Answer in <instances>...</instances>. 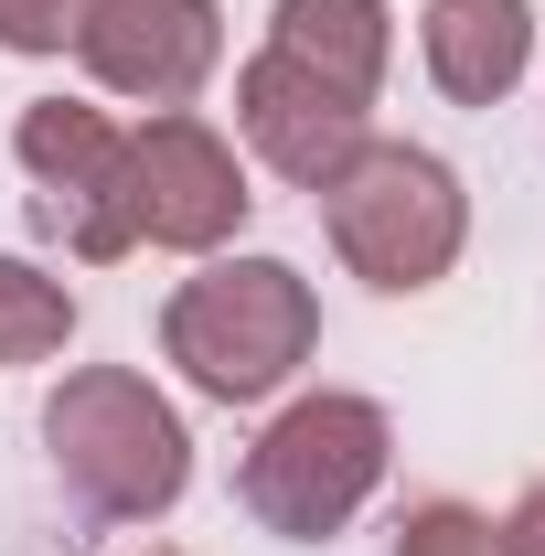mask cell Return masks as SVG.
Listing matches in <instances>:
<instances>
[{
    "mask_svg": "<svg viewBox=\"0 0 545 556\" xmlns=\"http://www.w3.org/2000/svg\"><path fill=\"white\" fill-rule=\"evenodd\" d=\"M75 0H0V43H65L75 22H65Z\"/></svg>",
    "mask_w": 545,
    "mask_h": 556,
    "instance_id": "obj_7",
    "label": "cell"
},
{
    "mask_svg": "<svg viewBox=\"0 0 545 556\" xmlns=\"http://www.w3.org/2000/svg\"><path fill=\"white\" fill-rule=\"evenodd\" d=\"M278 22H289V54H332L342 86L364 97V75L385 54V11H375V0H289Z\"/></svg>",
    "mask_w": 545,
    "mask_h": 556,
    "instance_id": "obj_5",
    "label": "cell"
},
{
    "mask_svg": "<svg viewBox=\"0 0 545 556\" xmlns=\"http://www.w3.org/2000/svg\"><path fill=\"white\" fill-rule=\"evenodd\" d=\"M407 556H492V546H481V525H460V514H428Z\"/></svg>",
    "mask_w": 545,
    "mask_h": 556,
    "instance_id": "obj_8",
    "label": "cell"
},
{
    "mask_svg": "<svg viewBox=\"0 0 545 556\" xmlns=\"http://www.w3.org/2000/svg\"><path fill=\"white\" fill-rule=\"evenodd\" d=\"M182 353L214 396H268L300 353V289L289 268H225L214 289L182 300Z\"/></svg>",
    "mask_w": 545,
    "mask_h": 556,
    "instance_id": "obj_1",
    "label": "cell"
},
{
    "mask_svg": "<svg viewBox=\"0 0 545 556\" xmlns=\"http://www.w3.org/2000/svg\"><path fill=\"white\" fill-rule=\"evenodd\" d=\"M43 332H65V300H54L33 268H0V353L43 343Z\"/></svg>",
    "mask_w": 545,
    "mask_h": 556,
    "instance_id": "obj_6",
    "label": "cell"
},
{
    "mask_svg": "<svg viewBox=\"0 0 545 556\" xmlns=\"http://www.w3.org/2000/svg\"><path fill=\"white\" fill-rule=\"evenodd\" d=\"M364 482H375V417H364V407H300L268 439V460H257V482H246V492L278 503V525L321 535Z\"/></svg>",
    "mask_w": 545,
    "mask_h": 556,
    "instance_id": "obj_2",
    "label": "cell"
},
{
    "mask_svg": "<svg viewBox=\"0 0 545 556\" xmlns=\"http://www.w3.org/2000/svg\"><path fill=\"white\" fill-rule=\"evenodd\" d=\"M524 0H439L428 11V65L449 97H503L524 75Z\"/></svg>",
    "mask_w": 545,
    "mask_h": 556,
    "instance_id": "obj_3",
    "label": "cell"
},
{
    "mask_svg": "<svg viewBox=\"0 0 545 556\" xmlns=\"http://www.w3.org/2000/svg\"><path fill=\"white\" fill-rule=\"evenodd\" d=\"M118 22H150V33H97V65L118 86H150V97H182L214 54V11L204 0H118Z\"/></svg>",
    "mask_w": 545,
    "mask_h": 556,
    "instance_id": "obj_4",
    "label": "cell"
}]
</instances>
